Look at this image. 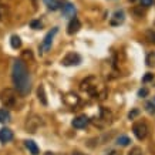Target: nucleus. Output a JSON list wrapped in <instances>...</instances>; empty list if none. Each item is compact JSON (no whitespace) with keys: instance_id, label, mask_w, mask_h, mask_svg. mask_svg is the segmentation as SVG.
Returning <instances> with one entry per match:
<instances>
[{"instance_id":"nucleus-23","label":"nucleus","mask_w":155,"mask_h":155,"mask_svg":"<svg viewBox=\"0 0 155 155\" xmlns=\"http://www.w3.org/2000/svg\"><path fill=\"white\" fill-rule=\"evenodd\" d=\"M128 155H144V152H142V150L140 147H134V148H131V151L128 152Z\"/></svg>"},{"instance_id":"nucleus-16","label":"nucleus","mask_w":155,"mask_h":155,"mask_svg":"<svg viewBox=\"0 0 155 155\" xmlns=\"http://www.w3.org/2000/svg\"><path fill=\"white\" fill-rule=\"evenodd\" d=\"M37 98L43 105H47V97H46V91H44V85H40L37 88Z\"/></svg>"},{"instance_id":"nucleus-11","label":"nucleus","mask_w":155,"mask_h":155,"mask_svg":"<svg viewBox=\"0 0 155 155\" xmlns=\"http://www.w3.org/2000/svg\"><path fill=\"white\" fill-rule=\"evenodd\" d=\"M13 140V131L10 130V128L5 127L0 130V142L2 144H6V142H9Z\"/></svg>"},{"instance_id":"nucleus-1","label":"nucleus","mask_w":155,"mask_h":155,"mask_svg":"<svg viewBox=\"0 0 155 155\" xmlns=\"http://www.w3.org/2000/svg\"><path fill=\"white\" fill-rule=\"evenodd\" d=\"M12 80L13 84L20 95H27L31 90V80H30V73L26 66V63L21 60H14L12 67Z\"/></svg>"},{"instance_id":"nucleus-18","label":"nucleus","mask_w":155,"mask_h":155,"mask_svg":"<svg viewBox=\"0 0 155 155\" xmlns=\"http://www.w3.org/2000/svg\"><path fill=\"white\" fill-rule=\"evenodd\" d=\"M147 67H155V51H150L145 57Z\"/></svg>"},{"instance_id":"nucleus-17","label":"nucleus","mask_w":155,"mask_h":155,"mask_svg":"<svg viewBox=\"0 0 155 155\" xmlns=\"http://www.w3.org/2000/svg\"><path fill=\"white\" fill-rule=\"evenodd\" d=\"M10 46H12V48H14V50H17V48L21 47V40H20L19 36H12V38H10Z\"/></svg>"},{"instance_id":"nucleus-12","label":"nucleus","mask_w":155,"mask_h":155,"mask_svg":"<svg viewBox=\"0 0 155 155\" xmlns=\"http://www.w3.org/2000/svg\"><path fill=\"white\" fill-rule=\"evenodd\" d=\"M64 103L67 105H70V107H75L80 103V97L77 94H74V93H68V94L64 95Z\"/></svg>"},{"instance_id":"nucleus-29","label":"nucleus","mask_w":155,"mask_h":155,"mask_svg":"<svg viewBox=\"0 0 155 155\" xmlns=\"http://www.w3.org/2000/svg\"><path fill=\"white\" fill-rule=\"evenodd\" d=\"M6 7H3V6H0V20H5L6 19Z\"/></svg>"},{"instance_id":"nucleus-27","label":"nucleus","mask_w":155,"mask_h":155,"mask_svg":"<svg viewBox=\"0 0 155 155\" xmlns=\"http://www.w3.org/2000/svg\"><path fill=\"white\" fill-rule=\"evenodd\" d=\"M23 58L24 60H33V53L30 51V50H26V51H23Z\"/></svg>"},{"instance_id":"nucleus-26","label":"nucleus","mask_w":155,"mask_h":155,"mask_svg":"<svg viewBox=\"0 0 155 155\" xmlns=\"http://www.w3.org/2000/svg\"><path fill=\"white\" fill-rule=\"evenodd\" d=\"M138 115H140V110H138V108H134L132 111L128 113V118H130V120H134V118L138 117Z\"/></svg>"},{"instance_id":"nucleus-20","label":"nucleus","mask_w":155,"mask_h":155,"mask_svg":"<svg viewBox=\"0 0 155 155\" xmlns=\"http://www.w3.org/2000/svg\"><path fill=\"white\" fill-rule=\"evenodd\" d=\"M145 110L148 114L154 115L155 114V101H148V103L145 104Z\"/></svg>"},{"instance_id":"nucleus-9","label":"nucleus","mask_w":155,"mask_h":155,"mask_svg":"<svg viewBox=\"0 0 155 155\" xmlns=\"http://www.w3.org/2000/svg\"><path fill=\"white\" fill-rule=\"evenodd\" d=\"M88 122H90V118L87 117V115H78V117H75L74 120H73V122H71V125L74 128H85L87 125H88Z\"/></svg>"},{"instance_id":"nucleus-2","label":"nucleus","mask_w":155,"mask_h":155,"mask_svg":"<svg viewBox=\"0 0 155 155\" xmlns=\"http://www.w3.org/2000/svg\"><path fill=\"white\" fill-rule=\"evenodd\" d=\"M0 101L6 108H13L17 104V93L13 88H6L0 93Z\"/></svg>"},{"instance_id":"nucleus-14","label":"nucleus","mask_w":155,"mask_h":155,"mask_svg":"<svg viewBox=\"0 0 155 155\" xmlns=\"http://www.w3.org/2000/svg\"><path fill=\"white\" fill-rule=\"evenodd\" d=\"M12 120V115H10V111L7 108H0V122L3 124H7Z\"/></svg>"},{"instance_id":"nucleus-21","label":"nucleus","mask_w":155,"mask_h":155,"mask_svg":"<svg viewBox=\"0 0 155 155\" xmlns=\"http://www.w3.org/2000/svg\"><path fill=\"white\" fill-rule=\"evenodd\" d=\"M100 113H101V118H103L104 121H110V120H111V113H110V111H108L107 108H101V110H100Z\"/></svg>"},{"instance_id":"nucleus-3","label":"nucleus","mask_w":155,"mask_h":155,"mask_svg":"<svg viewBox=\"0 0 155 155\" xmlns=\"http://www.w3.org/2000/svg\"><path fill=\"white\" fill-rule=\"evenodd\" d=\"M43 124H44L43 118L40 117V115H36V114H33V115L27 117V120H26V124H24V127H26V131H27V132H31V134H34V132L37 131L38 128L41 127Z\"/></svg>"},{"instance_id":"nucleus-28","label":"nucleus","mask_w":155,"mask_h":155,"mask_svg":"<svg viewBox=\"0 0 155 155\" xmlns=\"http://www.w3.org/2000/svg\"><path fill=\"white\" fill-rule=\"evenodd\" d=\"M154 80V74H151V73H147L144 75V78H142V83H148V81H152Z\"/></svg>"},{"instance_id":"nucleus-19","label":"nucleus","mask_w":155,"mask_h":155,"mask_svg":"<svg viewBox=\"0 0 155 155\" xmlns=\"http://www.w3.org/2000/svg\"><path fill=\"white\" fill-rule=\"evenodd\" d=\"M117 144L121 147H127L131 144V140H130V137H127V135H121L117 138Z\"/></svg>"},{"instance_id":"nucleus-33","label":"nucleus","mask_w":155,"mask_h":155,"mask_svg":"<svg viewBox=\"0 0 155 155\" xmlns=\"http://www.w3.org/2000/svg\"><path fill=\"white\" fill-rule=\"evenodd\" d=\"M33 3H34V5H36V0H33Z\"/></svg>"},{"instance_id":"nucleus-34","label":"nucleus","mask_w":155,"mask_h":155,"mask_svg":"<svg viewBox=\"0 0 155 155\" xmlns=\"http://www.w3.org/2000/svg\"><path fill=\"white\" fill-rule=\"evenodd\" d=\"M131 2H135V0H131Z\"/></svg>"},{"instance_id":"nucleus-10","label":"nucleus","mask_w":155,"mask_h":155,"mask_svg":"<svg viewBox=\"0 0 155 155\" xmlns=\"http://www.w3.org/2000/svg\"><path fill=\"white\" fill-rule=\"evenodd\" d=\"M124 20H125L124 10H117V12H114L113 17H111V24L113 26H120V24L124 23Z\"/></svg>"},{"instance_id":"nucleus-25","label":"nucleus","mask_w":155,"mask_h":155,"mask_svg":"<svg viewBox=\"0 0 155 155\" xmlns=\"http://www.w3.org/2000/svg\"><path fill=\"white\" fill-rule=\"evenodd\" d=\"M30 26H31V28H34V30H38V28L43 27V23L40 20H33V21L30 23Z\"/></svg>"},{"instance_id":"nucleus-6","label":"nucleus","mask_w":155,"mask_h":155,"mask_svg":"<svg viewBox=\"0 0 155 155\" xmlns=\"http://www.w3.org/2000/svg\"><path fill=\"white\" fill-rule=\"evenodd\" d=\"M61 13L64 17H74L75 13H77V9H75V6L70 2H61Z\"/></svg>"},{"instance_id":"nucleus-8","label":"nucleus","mask_w":155,"mask_h":155,"mask_svg":"<svg viewBox=\"0 0 155 155\" xmlns=\"http://www.w3.org/2000/svg\"><path fill=\"white\" fill-rule=\"evenodd\" d=\"M80 28H81V21L77 17H71L70 20V23H68V26H67V33L70 34V36H73V34L75 33H78L80 31Z\"/></svg>"},{"instance_id":"nucleus-5","label":"nucleus","mask_w":155,"mask_h":155,"mask_svg":"<svg viewBox=\"0 0 155 155\" xmlns=\"http://www.w3.org/2000/svg\"><path fill=\"white\" fill-rule=\"evenodd\" d=\"M80 63H81L80 54H77V53H74V51L67 53L66 56L63 57V60H61V64H63V66H77V64H80Z\"/></svg>"},{"instance_id":"nucleus-24","label":"nucleus","mask_w":155,"mask_h":155,"mask_svg":"<svg viewBox=\"0 0 155 155\" xmlns=\"http://www.w3.org/2000/svg\"><path fill=\"white\" fill-rule=\"evenodd\" d=\"M148 93H150V91H148V88L142 87V88L138 90V97H140V98H145L147 95H148Z\"/></svg>"},{"instance_id":"nucleus-15","label":"nucleus","mask_w":155,"mask_h":155,"mask_svg":"<svg viewBox=\"0 0 155 155\" xmlns=\"http://www.w3.org/2000/svg\"><path fill=\"white\" fill-rule=\"evenodd\" d=\"M44 2V5L47 6V9L48 10H58L60 9V6H61V2L60 0H43Z\"/></svg>"},{"instance_id":"nucleus-4","label":"nucleus","mask_w":155,"mask_h":155,"mask_svg":"<svg viewBox=\"0 0 155 155\" xmlns=\"http://www.w3.org/2000/svg\"><path fill=\"white\" fill-rule=\"evenodd\" d=\"M132 132H134V135L137 137V140H145L147 135H148V125H147L145 122H135L134 125H132Z\"/></svg>"},{"instance_id":"nucleus-32","label":"nucleus","mask_w":155,"mask_h":155,"mask_svg":"<svg viewBox=\"0 0 155 155\" xmlns=\"http://www.w3.org/2000/svg\"><path fill=\"white\" fill-rule=\"evenodd\" d=\"M73 155H85V154H83V152H78V151H75V152H73Z\"/></svg>"},{"instance_id":"nucleus-31","label":"nucleus","mask_w":155,"mask_h":155,"mask_svg":"<svg viewBox=\"0 0 155 155\" xmlns=\"http://www.w3.org/2000/svg\"><path fill=\"white\" fill-rule=\"evenodd\" d=\"M108 155H121V154H120L118 151H111V152H110Z\"/></svg>"},{"instance_id":"nucleus-7","label":"nucleus","mask_w":155,"mask_h":155,"mask_svg":"<svg viewBox=\"0 0 155 155\" xmlns=\"http://www.w3.org/2000/svg\"><path fill=\"white\" fill-rule=\"evenodd\" d=\"M57 31H58V28L54 27V28H51V30H50L47 34H46V37H44V40H43V43H41V50L47 51L48 48L51 47L53 38H54V36L57 34Z\"/></svg>"},{"instance_id":"nucleus-22","label":"nucleus","mask_w":155,"mask_h":155,"mask_svg":"<svg viewBox=\"0 0 155 155\" xmlns=\"http://www.w3.org/2000/svg\"><path fill=\"white\" fill-rule=\"evenodd\" d=\"M145 38L150 43H154L155 44V31L154 30H147L145 31Z\"/></svg>"},{"instance_id":"nucleus-30","label":"nucleus","mask_w":155,"mask_h":155,"mask_svg":"<svg viewBox=\"0 0 155 155\" xmlns=\"http://www.w3.org/2000/svg\"><path fill=\"white\" fill-rule=\"evenodd\" d=\"M152 3H154V0H141V5L144 7H150V6H152Z\"/></svg>"},{"instance_id":"nucleus-13","label":"nucleus","mask_w":155,"mask_h":155,"mask_svg":"<svg viewBox=\"0 0 155 155\" xmlns=\"http://www.w3.org/2000/svg\"><path fill=\"white\" fill-rule=\"evenodd\" d=\"M24 145H26V148L28 150V152L31 155H38L40 154V150H38L37 144L33 141V140H26L24 141Z\"/></svg>"}]
</instances>
